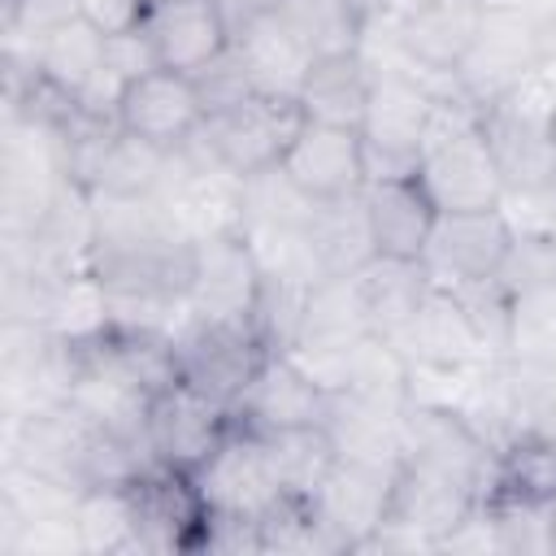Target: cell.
Returning <instances> with one entry per match:
<instances>
[{
    "label": "cell",
    "mask_w": 556,
    "mask_h": 556,
    "mask_svg": "<svg viewBox=\"0 0 556 556\" xmlns=\"http://www.w3.org/2000/svg\"><path fill=\"white\" fill-rule=\"evenodd\" d=\"M195 235L165 195H91L87 278L100 287L104 317L169 330L187 313Z\"/></svg>",
    "instance_id": "6da1fadb"
},
{
    "label": "cell",
    "mask_w": 556,
    "mask_h": 556,
    "mask_svg": "<svg viewBox=\"0 0 556 556\" xmlns=\"http://www.w3.org/2000/svg\"><path fill=\"white\" fill-rule=\"evenodd\" d=\"M417 182L439 204V213H478V208H504V178L500 165L482 139L478 104L447 83L434 100V117L426 126L421 152H417Z\"/></svg>",
    "instance_id": "7a4b0ae2"
},
{
    "label": "cell",
    "mask_w": 556,
    "mask_h": 556,
    "mask_svg": "<svg viewBox=\"0 0 556 556\" xmlns=\"http://www.w3.org/2000/svg\"><path fill=\"white\" fill-rule=\"evenodd\" d=\"M482 139L504 178V204L543 195L556 178V87L543 74L521 78L495 100L478 104Z\"/></svg>",
    "instance_id": "3957f363"
},
{
    "label": "cell",
    "mask_w": 556,
    "mask_h": 556,
    "mask_svg": "<svg viewBox=\"0 0 556 556\" xmlns=\"http://www.w3.org/2000/svg\"><path fill=\"white\" fill-rule=\"evenodd\" d=\"M547 22L552 17L530 13L521 0H491L482 30H478L473 48L465 52V61L456 65L452 83L473 104H486L500 91L517 87L521 78L539 74L543 56H547Z\"/></svg>",
    "instance_id": "277c9868"
},
{
    "label": "cell",
    "mask_w": 556,
    "mask_h": 556,
    "mask_svg": "<svg viewBox=\"0 0 556 556\" xmlns=\"http://www.w3.org/2000/svg\"><path fill=\"white\" fill-rule=\"evenodd\" d=\"M169 343H174L178 382L222 404L226 413L235 408V400L269 356L252 321H217V317H191V313H182V321L169 330Z\"/></svg>",
    "instance_id": "5b68a950"
},
{
    "label": "cell",
    "mask_w": 556,
    "mask_h": 556,
    "mask_svg": "<svg viewBox=\"0 0 556 556\" xmlns=\"http://www.w3.org/2000/svg\"><path fill=\"white\" fill-rule=\"evenodd\" d=\"M300 126H304V113L295 100L252 91L239 104L208 113L200 126V143L208 148V156L222 174L248 182V178H261V174L282 165Z\"/></svg>",
    "instance_id": "8992f818"
},
{
    "label": "cell",
    "mask_w": 556,
    "mask_h": 556,
    "mask_svg": "<svg viewBox=\"0 0 556 556\" xmlns=\"http://www.w3.org/2000/svg\"><path fill=\"white\" fill-rule=\"evenodd\" d=\"M434 100H439V91L426 87L417 74L374 70L369 104H365V122H361L369 178L417 174V152H421L426 126L434 117Z\"/></svg>",
    "instance_id": "52a82bcc"
},
{
    "label": "cell",
    "mask_w": 556,
    "mask_h": 556,
    "mask_svg": "<svg viewBox=\"0 0 556 556\" xmlns=\"http://www.w3.org/2000/svg\"><path fill=\"white\" fill-rule=\"evenodd\" d=\"M400 456L465 482L469 491H478L482 504H491V495H495L500 452L447 400H417L413 395V404L404 408V426H400Z\"/></svg>",
    "instance_id": "ba28073f"
},
{
    "label": "cell",
    "mask_w": 556,
    "mask_h": 556,
    "mask_svg": "<svg viewBox=\"0 0 556 556\" xmlns=\"http://www.w3.org/2000/svg\"><path fill=\"white\" fill-rule=\"evenodd\" d=\"M261 252L243 222H222L195 235V261H191V287H187V313L191 317H217V321H248L256 291H261Z\"/></svg>",
    "instance_id": "9c48e42d"
},
{
    "label": "cell",
    "mask_w": 556,
    "mask_h": 556,
    "mask_svg": "<svg viewBox=\"0 0 556 556\" xmlns=\"http://www.w3.org/2000/svg\"><path fill=\"white\" fill-rule=\"evenodd\" d=\"M122 495L139 552H200L208 504L187 469L148 465L135 482L122 486Z\"/></svg>",
    "instance_id": "30bf717a"
},
{
    "label": "cell",
    "mask_w": 556,
    "mask_h": 556,
    "mask_svg": "<svg viewBox=\"0 0 556 556\" xmlns=\"http://www.w3.org/2000/svg\"><path fill=\"white\" fill-rule=\"evenodd\" d=\"M326 417H330V387L295 352H269L230 408V421L252 434L326 426Z\"/></svg>",
    "instance_id": "8fae6325"
},
{
    "label": "cell",
    "mask_w": 556,
    "mask_h": 556,
    "mask_svg": "<svg viewBox=\"0 0 556 556\" xmlns=\"http://www.w3.org/2000/svg\"><path fill=\"white\" fill-rule=\"evenodd\" d=\"M191 478H195L208 513L230 517V521H261L287 495L261 434H252L235 421Z\"/></svg>",
    "instance_id": "7c38bea8"
},
{
    "label": "cell",
    "mask_w": 556,
    "mask_h": 556,
    "mask_svg": "<svg viewBox=\"0 0 556 556\" xmlns=\"http://www.w3.org/2000/svg\"><path fill=\"white\" fill-rule=\"evenodd\" d=\"M395 469L400 460H361V456H339L330 465V473L308 500L326 534L334 539V552H348V556L361 552L365 539L387 521Z\"/></svg>",
    "instance_id": "4fadbf2b"
},
{
    "label": "cell",
    "mask_w": 556,
    "mask_h": 556,
    "mask_svg": "<svg viewBox=\"0 0 556 556\" xmlns=\"http://www.w3.org/2000/svg\"><path fill=\"white\" fill-rule=\"evenodd\" d=\"M513 243V217L504 208L478 213H439L421 252V265L439 287H460L478 278H495Z\"/></svg>",
    "instance_id": "5bb4252c"
},
{
    "label": "cell",
    "mask_w": 556,
    "mask_h": 556,
    "mask_svg": "<svg viewBox=\"0 0 556 556\" xmlns=\"http://www.w3.org/2000/svg\"><path fill=\"white\" fill-rule=\"evenodd\" d=\"M204 117L208 113L195 78L174 70H148L130 78L117 100V126L161 152H178L204 126Z\"/></svg>",
    "instance_id": "9a60e30c"
},
{
    "label": "cell",
    "mask_w": 556,
    "mask_h": 556,
    "mask_svg": "<svg viewBox=\"0 0 556 556\" xmlns=\"http://www.w3.org/2000/svg\"><path fill=\"white\" fill-rule=\"evenodd\" d=\"M282 178L308 200H343L365 191V139L352 126L304 122L282 156Z\"/></svg>",
    "instance_id": "2e32d148"
},
{
    "label": "cell",
    "mask_w": 556,
    "mask_h": 556,
    "mask_svg": "<svg viewBox=\"0 0 556 556\" xmlns=\"http://www.w3.org/2000/svg\"><path fill=\"white\" fill-rule=\"evenodd\" d=\"M400 356L413 365V374L421 369V374H443V378H465L482 361H491L460 300L452 295V287H439V282L430 287L417 317L408 321L400 339Z\"/></svg>",
    "instance_id": "e0dca14e"
},
{
    "label": "cell",
    "mask_w": 556,
    "mask_h": 556,
    "mask_svg": "<svg viewBox=\"0 0 556 556\" xmlns=\"http://www.w3.org/2000/svg\"><path fill=\"white\" fill-rule=\"evenodd\" d=\"M139 30L152 43L156 65L174 70V74H200L235 39V30H230V22H226L217 0H161V4H148L143 17H139Z\"/></svg>",
    "instance_id": "ac0fdd59"
},
{
    "label": "cell",
    "mask_w": 556,
    "mask_h": 556,
    "mask_svg": "<svg viewBox=\"0 0 556 556\" xmlns=\"http://www.w3.org/2000/svg\"><path fill=\"white\" fill-rule=\"evenodd\" d=\"M226 430H230V413L204 400L200 391H191L187 382H169L152 400L148 426H143L156 465L187 469V473H195L208 460V452L222 443Z\"/></svg>",
    "instance_id": "d6986e66"
},
{
    "label": "cell",
    "mask_w": 556,
    "mask_h": 556,
    "mask_svg": "<svg viewBox=\"0 0 556 556\" xmlns=\"http://www.w3.org/2000/svg\"><path fill=\"white\" fill-rule=\"evenodd\" d=\"M486 4L491 0H404L395 43L408 56V65L452 78L482 30Z\"/></svg>",
    "instance_id": "ffe728a7"
},
{
    "label": "cell",
    "mask_w": 556,
    "mask_h": 556,
    "mask_svg": "<svg viewBox=\"0 0 556 556\" xmlns=\"http://www.w3.org/2000/svg\"><path fill=\"white\" fill-rule=\"evenodd\" d=\"M478 508H482L478 491H469L465 482H456V478H447L430 465H417V460L400 456L395 486H391V508H387L391 526L417 534L421 543H430V552H439V543L447 534H456Z\"/></svg>",
    "instance_id": "44dd1931"
},
{
    "label": "cell",
    "mask_w": 556,
    "mask_h": 556,
    "mask_svg": "<svg viewBox=\"0 0 556 556\" xmlns=\"http://www.w3.org/2000/svg\"><path fill=\"white\" fill-rule=\"evenodd\" d=\"M365 339H374V330H369V317H365V304L356 291V274L317 278L304 300L295 356L304 365L321 369V365H334L339 356H348L352 348H361Z\"/></svg>",
    "instance_id": "7402d4cb"
},
{
    "label": "cell",
    "mask_w": 556,
    "mask_h": 556,
    "mask_svg": "<svg viewBox=\"0 0 556 556\" xmlns=\"http://www.w3.org/2000/svg\"><path fill=\"white\" fill-rule=\"evenodd\" d=\"M230 48L239 52L252 91H256V96H278V100H295L300 87H304V74H308L313 61H317L313 48H308L274 9L248 17V22L235 30Z\"/></svg>",
    "instance_id": "603a6c76"
},
{
    "label": "cell",
    "mask_w": 556,
    "mask_h": 556,
    "mask_svg": "<svg viewBox=\"0 0 556 556\" xmlns=\"http://www.w3.org/2000/svg\"><path fill=\"white\" fill-rule=\"evenodd\" d=\"M365 217H369V235H374V252L378 256L421 261L430 226L439 217V204L426 195L417 174L369 178L365 182Z\"/></svg>",
    "instance_id": "cb8c5ba5"
},
{
    "label": "cell",
    "mask_w": 556,
    "mask_h": 556,
    "mask_svg": "<svg viewBox=\"0 0 556 556\" xmlns=\"http://www.w3.org/2000/svg\"><path fill=\"white\" fill-rule=\"evenodd\" d=\"M434 278L421 261H408V256H374L356 269V291H361V304H365V317H369V330L374 339L400 348L408 321L417 317L421 300L430 295Z\"/></svg>",
    "instance_id": "d4e9b609"
},
{
    "label": "cell",
    "mask_w": 556,
    "mask_h": 556,
    "mask_svg": "<svg viewBox=\"0 0 556 556\" xmlns=\"http://www.w3.org/2000/svg\"><path fill=\"white\" fill-rule=\"evenodd\" d=\"M104 52H109V35L83 13V9H70L61 13L56 22H48L35 43H30V61L39 70L43 83H52L56 91L65 96H83L96 74L104 70Z\"/></svg>",
    "instance_id": "484cf974"
},
{
    "label": "cell",
    "mask_w": 556,
    "mask_h": 556,
    "mask_svg": "<svg viewBox=\"0 0 556 556\" xmlns=\"http://www.w3.org/2000/svg\"><path fill=\"white\" fill-rule=\"evenodd\" d=\"M304 252L317 278H343L356 274L365 261H374V235L365 217V191L343 200H313L304 222Z\"/></svg>",
    "instance_id": "4316f807"
},
{
    "label": "cell",
    "mask_w": 556,
    "mask_h": 556,
    "mask_svg": "<svg viewBox=\"0 0 556 556\" xmlns=\"http://www.w3.org/2000/svg\"><path fill=\"white\" fill-rule=\"evenodd\" d=\"M369 78H374V65L365 61V52L317 56L313 70L304 74V87H300L295 104H300L304 122L361 130L365 104H369Z\"/></svg>",
    "instance_id": "83f0119b"
},
{
    "label": "cell",
    "mask_w": 556,
    "mask_h": 556,
    "mask_svg": "<svg viewBox=\"0 0 556 556\" xmlns=\"http://www.w3.org/2000/svg\"><path fill=\"white\" fill-rule=\"evenodd\" d=\"M261 443H265L287 495H313L321 486V478L330 473V465L339 460V447L326 426L274 430V434H261Z\"/></svg>",
    "instance_id": "f1b7e54d"
},
{
    "label": "cell",
    "mask_w": 556,
    "mask_h": 556,
    "mask_svg": "<svg viewBox=\"0 0 556 556\" xmlns=\"http://www.w3.org/2000/svg\"><path fill=\"white\" fill-rule=\"evenodd\" d=\"M308 287H313V282H308L304 274L269 269V265H265L256 304H252V313H248V321H252L256 339L265 343V352H295Z\"/></svg>",
    "instance_id": "f546056e"
},
{
    "label": "cell",
    "mask_w": 556,
    "mask_h": 556,
    "mask_svg": "<svg viewBox=\"0 0 556 556\" xmlns=\"http://www.w3.org/2000/svg\"><path fill=\"white\" fill-rule=\"evenodd\" d=\"M530 500V504H556V439L539 430H521L500 452V478L491 500Z\"/></svg>",
    "instance_id": "4dcf8cb0"
},
{
    "label": "cell",
    "mask_w": 556,
    "mask_h": 556,
    "mask_svg": "<svg viewBox=\"0 0 556 556\" xmlns=\"http://www.w3.org/2000/svg\"><path fill=\"white\" fill-rule=\"evenodd\" d=\"M274 13L313 48V56L361 52L365 22L348 0H274Z\"/></svg>",
    "instance_id": "1f68e13d"
},
{
    "label": "cell",
    "mask_w": 556,
    "mask_h": 556,
    "mask_svg": "<svg viewBox=\"0 0 556 556\" xmlns=\"http://www.w3.org/2000/svg\"><path fill=\"white\" fill-rule=\"evenodd\" d=\"M256 539H261V556H339L308 495H282L256 521Z\"/></svg>",
    "instance_id": "d6a6232c"
},
{
    "label": "cell",
    "mask_w": 556,
    "mask_h": 556,
    "mask_svg": "<svg viewBox=\"0 0 556 556\" xmlns=\"http://www.w3.org/2000/svg\"><path fill=\"white\" fill-rule=\"evenodd\" d=\"M74 530H78V552H139L122 491L78 495L74 500Z\"/></svg>",
    "instance_id": "836d02e7"
},
{
    "label": "cell",
    "mask_w": 556,
    "mask_h": 556,
    "mask_svg": "<svg viewBox=\"0 0 556 556\" xmlns=\"http://www.w3.org/2000/svg\"><path fill=\"white\" fill-rule=\"evenodd\" d=\"M508 382L521 430L556 439V356H508Z\"/></svg>",
    "instance_id": "e575fe53"
},
{
    "label": "cell",
    "mask_w": 556,
    "mask_h": 556,
    "mask_svg": "<svg viewBox=\"0 0 556 556\" xmlns=\"http://www.w3.org/2000/svg\"><path fill=\"white\" fill-rule=\"evenodd\" d=\"M491 530H495V547L504 556H552V539H547V521H552V504H530V500H491L486 504Z\"/></svg>",
    "instance_id": "d590c367"
},
{
    "label": "cell",
    "mask_w": 556,
    "mask_h": 556,
    "mask_svg": "<svg viewBox=\"0 0 556 556\" xmlns=\"http://www.w3.org/2000/svg\"><path fill=\"white\" fill-rule=\"evenodd\" d=\"M195 87H200V100H204V113H222L230 104H239L243 96H252V83L243 74V61L235 48H226L213 65H204L200 74H191Z\"/></svg>",
    "instance_id": "8d00e7d4"
},
{
    "label": "cell",
    "mask_w": 556,
    "mask_h": 556,
    "mask_svg": "<svg viewBox=\"0 0 556 556\" xmlns=\"http://www.w3.org/2000/svg\"><path fill=\"white\" fill-rule=\"evenodd\" d=\"M222 4V13H226V22H230V30H239L248 17H256V13H265V9H274V0H217Z\"/></svg>",
    "instance_id": "74e56055"
},
{
    "label": "cell",
    "mask_w": 556,
    "mask_h": 556,
    "mask_svg": "<svg viewBox=\"0 0 556 556\" xmlns=\"http://www.w3.org/2000/svg\"><path fill=\"white\" fill-rule=\"evenodd\" d=\"M348 4H352V9L361 13V22L369 26V22H378L382 13H391V9L400 4V0H348Z\"/></svg>",
    "instance_id": "f35d334b"
},
{
    "label": "cell",
    "mask_w": 556,
    "mask_h": 556,
    "mask_svg": "<svg viewBox=\"0 0 556 556\" xmlns=\"http://www.w3.org/2000/svg\"><path fill=\"white\" fill-rule=\"evenodd\" d=\"M547 539H552V556H556V504H552V521H547Z\"/></svg>",
    "instance_id": "ab89813d"
},
{
    "label": "cell",
    "mask_w": 556,
    "mask_h": 556,
    "mask_svg": "<svg viewBox=\"0 0 556 556\" xmlns=\"http://www.w3.org/2000/svg\"><path fill=\"white\" fill-rule=\"evenodd\" d=\"M543 200H547V208H552V213H556V178H552V187H547V191H543Z\"/></svg>",
    "instance_id": "60d3db41"
},
{
    "label": "cell",
    "mask_w": 556,
    "mask_h": 556,
    "mask_svg": "<svg viewBox=\"0 0 556 556\" xmlns=\"http://www.w3.org/2000/svg\"><path fill=\"white\" fill-rule=\"evenodd\" d=\"M143 4H161V0H143Z\"/></svg>",
    "instance_id": "b9f144b4"
}]
</instances>
